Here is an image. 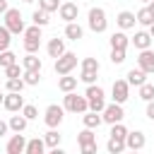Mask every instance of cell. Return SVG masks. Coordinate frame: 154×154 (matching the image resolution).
<instances>
[{
	"instance_id": "cell-37",
	"label": "cell",
	"mask_w": 154,
	"mask_h": 154,
	"mask_svg": "<svg viewBox=\"0 0 154 154\" xmlns=\"http://www.w3.org/2000/svg\"><path fill=\"white\" fill-rule=\"evenodd\" d=\"M22 72H24V67H22L19 63H12V65L5 67V77H7V79H10V77H22Z\"/></svg>"
},
{
	"instance_id": "cell-24",
	"label": "cell",
	"mask_w": 154,
	"mask_h": 154,
	"mask_svg": "<svg viewBox=\"0 0 154 154\" xmlns=\"http://www.w3.org/2000/svg\"><path fill=\"white\" fill-rule=\"evenodd\" d=\"M26 123H29V120H26L22 113H19V116H12V118L7 120L10 130H14V132H24V130H26Z\"/></svg>"
},
{
	"instance_id": "cell-51",
	"label": "cell",
	"mask_w": 154,
	"mask_h": 154,
	"mask_svg": "<svg viewBox=\"0 0 154 154\" xmlns=\"http://www.w3.org/2000/svg\"><path fill=\"white\" fill-rule=\"evenodd\" d=\"M142 2H149V0H142Z\"/></svg>"
},
{
	"instance_id": "cell-39",
	"label": "cell",
	"mask_w": 154,
	"mask_h": 154,
	"mask_svg": "<svg viewBox=\"0 0 154 154\" xmlns=\"http://www.w3.org/2000/svg\"><path fill=\"white\" fill-rule=\"evenodd\" d=\"M22 116H24L26 120H34V118H38V111H36L34 103H24V106H22Z\"/></svg>"
},
{
	"instance_id": "cell-1",
	"label": "cell",
	"mask_w": 154,
	"mask_h": 154,
	"mask_svg": "<svg viewBox=\"0 0 154 154\" xmlns=\"http://www.w3.org/2000/svg\"><path fill=\"white\" fill-rule=\"evenodd\" d=\"M84 96H87V101H89V111H96V113H101L103 108H106V94H103V89L99 87V84H87V91H84Z\"/></svg>"
},
{
	"instance_id": "cell-42",
	"label": "cell",
	"mask_w": 154,
	"mask_h": 154,
	"mask_svg": "<svg viewBox=\"0 0 154 154\" xmlns=\"http://www.w3.org/2000/svg\"><path fill=\"white\" fill-rule=\"evenodd\" d=\"M96 75H99V72H91V70H82L77 79H82L84 84H94V82H96Z\"/></svg>"
},
{
	"instance_id": "cell-6",
	"label": "cell",
	"mask_w": 154,
	"mask_h": 154,
	"mask_svg": "<svg viewBox=\"0 0 154 154\" xmlns=\"http://www.w3.org/2000/svg\"><path fill=\"white\" fill-rule=\"evenodd\" d=\"M75 67H77V55L70 53V51H65L60 58H55V65H53L55 75H67V72H72Z\"/></svg>"
},
{
	"instance_id": "cell-15",
	"label": "cell",
	"mask_w": 154,
	"mask_h": 154,
	"mask_svg": "<svg viewBox=\"0 0 154 154\" xmlns=\"http://www.w3.org/2000/svg\"><path fill=\"white\" fill-rule=\"evenodd\" d=\"M135 12H128V10H123V12H118V17H116V24L125 31V29H132L135 26Z\"/></svg>"
},
{
	"instance_id": "cell-20",
	"label": "cell",
	"mask_w": 154,
	"mask_h": 154,
	"mask_svg": "<svg viewBox=\"0 0 154 154\" xmlns=\"http://www.w3.org/2000/svg\"><path fill=\"white\" fill-rule=\"evenodd\" d=\"M22 67H24V70H38V72H41L43 63H41V58H38L36 53H26V55L22 58Z\"/></svg>"
},
{
	"instance_id": "cell-2",
	"label": "cell",
	"mask_w": 154,
	"mask_h": 154,
	"mask_svg": "<svg viewBox=\"0 0 154 154\" xmlns=\"http://www.w3.org/2000/svg\"><path fill=\"white\" fill-rule=\"evenodd\" d=\"M63 108L70 111V113H84V111H89V101H87V96H79L75 91H65Z\"/></svg>"
},
{
	"instance_id": "cell-46",
	"label": "cell",
	"mask_w": 154,
	"mask_h": 154,
	"mask_svg": "<svg viewBox=\"0 0 154 154\" xmlns=\"http://www.w3.org/2000/svg\"><path fill=\"white\" fill-rule=\"evenodd\" d=\"M10 5H7V0H0V14H5V10H7Z\"/></svg>"
},
{
	"instance_id": "cell-27",
	"label": "cell",
	"mask_w": 154,
	"mask_h": 154,
	"mask_svg": "<svg viewBox=\"0 0 154 154\" xmlns=\"http://www.w3.org/2000/svg\"><path fill=\"white\" fill-rule=\"evenodd\" d=\"M43 142H46V147H60V132L55 130V128H51L46 135H43Z\"/></svg>"
},
{
	"instance_id": "cell-47",
	"label": "cell",
	"mask_w": 154,
	"mask_h": 154,
	"mask_svg": "<svg viewBox=\"0 0 154 154\" xmlns=\"http://www.w3.org/2000/svg\"><path fill=\"white\" fill-rule=\"evenodd\" d=\"M147 10H149V12H152V17H154V0H149V2H147Z\"/></svg>"
},
{
	"instance_id": "cell-13",
	"label": "cell",
	"mask_w": 154,
	"mask_h": 154,
	"mask_svg": "<svg viewBox=\"0 0 154 154\" xmlns=\"http://www.w3.org/2000/svg\"><path fill=\"white\" fill-rule=\"evenodd\" d=\"M137 67L144 70L147 75H154V51H149V48L140 51V55H137Z\"/></svg>"
},
{
	"instance_id": "cell-7",
	"label": "cell",
	"mask_w": 154,
	"mask_h": 154,
	"mask_svg": "<svg viewBox=\"0 0 154 154\" xmlns=\"http://www.w3.org/2000/svg\"><path fill=\"white\" fill-rule=\"evenodd\" d=\"M101 118H103V123H108V125H113V123H120L123 118H125V111H123V103H106V108L101 111Z\"/></svg>"
},
{
	"instance_id": "cell-11",
	"label": "cell",
	"mask_w": 154,
	"mask_h": 154,
	"mask_svg": "<svg viewBox=\"0 0 154 154\" xmlns=\"http://www.w3.org/2000/svg\"><path fill=\"white\" fill-rule=\"evenodd\" d=\"M144 144H147V137H144V132L135 130V132H128V135H125V149L140 152V149H144Z\"/></svg>"
},
{
	"instance_id": "cell-43",
	"label": "cell",
	"mask_w": 154,
	"mask_h": 154,
	"mask_svg": "<svg viewBox=\"0 0 154 154\" xmlns=\"http://www.w3.org/2000/svg\"><path fill=\"white\" fill-rule=\"evenodd\" d=\"M79 149H82V154H94L99 149V144L96 142H89V144H79Z\"/></svg>"
},
{
	"instance_id": "cell-36",
	"label": "cell",
	"mask_w": 154,
	"mask_h": 154,
	"mask_svg": "<svg viewBox=\"0 0 154 154\" xmlns=\"http://www.w3.org/2000/svg\"><path fill=\"white\" fill-rule=\"evenodd\" d=\"M111 63L113 65H123L125 63V48H111Z\"/></svg>"
},
{
	"instance_id": "cell-49",
	"label": "cell",
	"mask_w": 154,
	"mask_h": 154,
	"mask_svg": "<svg viewBox=\"0 0 154 154\" xmlns=\"http://www.w3.org/2000/svg\"><path fill=\"white\" fill-rule=\"evenodd\" d=\"M2 99H5V94H2V91H0V103H2Z\"/></svg>"
},
{
	"instance_id": "cell-12",
	"label": "cell",
	"mask_w": 154,
	"mask_h": 154,
	"mask_svg": "<svg viewBox=\"0 0 154 154\" xmlns=\"http://www.w3.org/2000/svg\"><path fill=\"white\" fill-rule=\"evenodd\" d=\"M58 14H60V19L67 24V22H77V14H79V7H77V2H60V7H58Z\"/></svg>"
},
{
	"instance_id": "cell-33",
	"label": "cell",
	"mask_w": 154,
	"mask_h": 154,
	"mask_svg": "<svg viewBox=\"0 0 154 154\" xmlns=\"http://www.w3.org/2000/svg\"><path fill=\"white\" fill-rule=\"evenodd\" d=\"M125 135H128V128L123 125V120L111 125V137H116V140H125Z\"/></svg>"
},
{
	"instance_id": "cell-21",
	"label": "cell",
	"mask_w": 154,
	"mask_h": 154,
	"mask_svg": "<svg viewBox=\"0 0 154 154\" xmlns=\"http://www.w3.org/2000/svg\"><path fill=\"white\" fill-rule=\"evenodd\" d=\"M130 41H132V43H135V48H140V51H144V48H149V46H152V36H149V31H137Z\"/></svg>"
},
{
	"instance_id": "cell-4",
	"label": "cell",
	"mask_w": 154,
	"mask_h": 154,
	"mask_svg": "<svg viewBox=\"0 0 154 154\" xmlns=\"http://www.w3.org/2000/svg\"><path fill=\"white\" fill-rule=\"evenodd\" d=\"M2 17H5L2 22H5V26L10 29V34H24V29H26V26H24V19H22V12H19L17 7H7Z\"/></svg>"
},
{
	"instance_id": "cell-22",
	"label": "cell",
	"mask_w": 154,
	"mask_h": 154,
	"mask_svg": "<svg viewBox=\"0 0 154 154\" xmlns=\"http://www.w3.org/2000/svg\"><path fill=\"white\" fill-rule=\"evenodd\" d=\"M58 89H60L63 94H65V91H75V89H77V77H70V72H67V75H60Z\"/></svg>"
},
{
	"instance_id": "cell-8",
	"label": "cell",
	"mask_w": 154,
	"mask_h": 154,
	"mask_svg": "<svg viewBox=\"0 0 154 154\" xmlns=\"http://www.w3.org/2000/svg\"><path fill=\"white\" fill-rule=\"evenodd\" d=\"M63 113H65L63 106H58V103H48L46 111H43V123H46L48 128H58V125L63 123Z\"/></svg>"
},
{
	"instance_id": "cell-18",
	"label": "cell",
	"mask_w": 154,
	"mask_h": 154,
	"mask_svg": "<svg viewBox=\"0 0 154 154\" xmlns=\"http://www.w3.org/2000/svg\"><path fill=\"white\" fill-rule=\"evenodd\" d=\"M82 123H84V128H91V130H96V128L103 123V118H101V113H96V111H84V116H82Z\"/></svg>"
},
{
	"instance_id": "cell-34",
	"label": "cell",
	"mask_w": 154,
	"mask_h": 154,
	"mask_svg": "<svg viewBox=\"0 0 154 154\" xmlns=\"http://www.w3.org/2000/svg\"><path fill=\"white\" fill-rule=\"evenodd\" d=\"M77 142H79V144H89V142H96V135H94V130H91V128H84V130L77 135Z\"/></svg>"
},
{
	"instance_id": "cell-14",
	"label": "cell",
	"mask_w": 154,
	"mask_h": 154,
	"mask_svg": "<svg viewBox=\"0 0 154 154\" xmlns=\"http://www.w3.org/2000/svg\"><path fill=\"white\" fill-rule=\"evenodd\" d=\"M24 147H26V140H24V135L22 132H17V135H12L10 140H7V154H22L24 152Z\"/></svg>"
},
{
	"instance_id": "cell-16",
	"label": "cell",
	"mask_w": 154,
	"mask_h": 154,
	"mask_svg": "<svg viewBox=\"0 0 154 154\" xmlns=\"http://www.w3.org/2000/svg\"><path fill=\"white\" fill-rule=\"evenodd\" d=\"M125 79H128V84H130V87H140V84H144V82H147V72H144V70H140V67H132V70L125 75Z\"/></svg>"
},
{
	"instance_id": "cell-32",
	"label": "cell",
	"mask_w": 154,
	"mask_h": 154,
	"mask_svg": "<svg viewBox=\"0 0 154 154\" xmlns=\"http://www.w3.org/2000/svg\"><path fill=\"white\" fill-rule=\"evenodd\" d=\"M10 41H12V34L5 24H0V51H7L10 48Z\"/></svg>"
},
{
	"instance_id": "cell-38",
	"label": "cell",
	"mask_w": 154,
	"mask_h": 154,
	"mask_svg": "<svg viewBox=\"0 0 154 154\" xmlns=\"http://www.w3.org/2000/svg\"><path fill=\"white\" fill-rule=\"evenodd\" d=\"M12 63H17V55L12 51H0V67H7Z\"/></svg>"
},
{
	"instance_id": "cell-9",
	"label": "cell",
	"mask_w": 154,
	"mask_h": 154,
	"mask_svg": "<svg viewBox=\"0 0 154 154\" xmlns=\"http://www.w3.org/2000/svg\"><path fill=\"white\" fill-rule=\"evenodd\" d=\"M111 94H113L116 103H125L130 99V84H128V79H116L113 87H111Z\"/></svg>"
},
{
	"instance_id": "cell-19",
	"label": "cell",
	"mask_w": 154,
	"mask_h": 154,
	"mask_svg": "<svg viewBox=\"0 0 154 154\" xmlns=\"http://www.w3.org/2000/svg\"><path fill=\"white\" fill-rule=\"evenodd\" d=\"M84 36V29L77 24V22H67L65 24V38H70V41H79Z\"/></svg>"
},
{
	"instance_id": "cell-29",
	"label": "cell",
	"mask_w": 154,
	"mask_h": 154,
	"mask_svg": "<svg viewBox=\"0 0 154 154\" xmlns=\"http://www.w3.org/2000/svg\"><path fill=\"white\" fill-rule=\"evenodd\" d=\"M106 149H108L111 154H120V152L125 149V140H116V137H108V142H106Z\"/></svg>"
},
{
	"instance_id": "cell-25",
	"label": "cell",
	"mask_w": 154,
	"mask_h": 154,
	"mask_svg": "<svg viewBox=\"0 0 154 154\" xmlns=\"http://www.w3.org/2000/svg\"><path fill=\"white\" fill-rule=\"evenodd\" d=\"M111 48H128V43H130V38L123 34V31H116V34H111Z\"/></svg>"
},
{
	"instance_id": "cell-3",
	"label": "cell",
	"mask_w": 154,
	"mask_h": 154,
	"mask_svg": "<svg viewBox=\"0 0 154 154\" xmlns=\"http://www.w3.org/2000/svg\"><path fill=\"white\" fill-rule=\"evenodd\" d=\"M87 22H89V29H91L94 34H103L106 26H108L106 10H103V7H91L89 14H87Z\"/></svg>"
},
{
	"instance_id": "cell-40",
	"label": "cell",
	"mask_w": 154,
	"mask_h": 154,
	"mask_svg": "<svg viewBox=\"0 0 154 154\" xmlns=\"http://www.w3.org/2000/svg\"><path fill=\"white\" fill-rule=\"evenodd\" d=\"M38 7H41V10H46V12L51 14V12H58L60 2H58V0H38Z\"/></svg>"
},
{
	"instance_id": "cell-31",
	"label": "cell",
	"mask_w": 154,
	"mask_h": 154,
	"mask_svg": "<svg viewBox=\"0 0 154 154\" xmlns=\"http://www.w3.org/2000/svg\"><path fill=\"white\" fill-rule=\"evenodd\" d=\"M135 19H137V24H142V26H149V24L154 22V17H152V12H149L147 7H142V10L135 14Z\"/></svg>"
},
{
	"instance_id": "cell-10",
	"label": "cell",
	"mask_w": 154,
	"mask_h": 154,
	"mask_svg": "<svg viewBox=\"0 0 154 154\" xmlns=\"http://www.w3.org/2000/svg\"><path fill=\"white\" fill-rule=\"evenodd\" d=\"M2 106H5L10 113H19L22 106H24V96H22V91H7L5 99H2Z\"/></svg>"
},
{
	"instance_id": "cell-28",
	"label": "cell",
	"mask_w": 154,
	"mask_h": 154,
	"mask_svg": "<svg viewBox=\"0 0 154 154\" xmlns=\"http://www.w3.org/2000/svg\"><path fill=\"white\" fill-rule=\"evenodd\" d=\"M31 22H34V24H38V26H46L51 19H48V12L38 7V10H34V12H31Z\"/></svg>"
},
{
	"instance_id": "cell-5",
	"label": "cell",
	"mask_w": 154,
	"mask_h": 154,
	"mask_svg": "<svg viewBox=\"0 0 154 154\" xmlns=\"http://www.w3.org/2000/svg\"><path fill=\"white\" fill-rule=\"evenodd\" d=\"M41 26L38 24H34V26H26L24 29V51L26 53H36L38 51V46H41Z\"/></svg>"
},
{
	"instance_id": "cell-30",
	"label": "cell",
	"mask_w": 154,
	"mask_h": 154,
	"mask_svg": "<svg viewBox=\"0 0 154 154\" xmlns=\"http://www.w3.org/2000/svg\"><path fill=\"white\" fill-rule=\"evenodd\" d=\"M137 89H140V99H142V101H152V99H154V84H152V82H144V84H140Z\"/></svg>"
},
{
	"instance_id": "cell-48",
	"label": "cell",
	"mask_w": 154,
	"mask_h": 154,
	"mask_svg": "<svg viewBox=\"0 0 154 154\" xmlns=\"http://www.w3.org/2000/svg\"><path fill=\"white\" fill-rule=\"evenodd\" d=\"M149 36H152V38H154V22H152V24H149Z\"/></svg>"
},
{
	"instance_id": "cell-26",
	"label": "cell",
	"mask_w": 154,
	"mask_h": 154,
	"mask_svg": "<svg viewBox=\"0 0 154 154\" xmlns=\"http://www.w3.org/2000/svg\"><path fill=\"white\" fill-rule=\"evenodd\" d=\"M22 79H24L26 87H36V84L41 82V72H38V70H24V72H22Z\"/></svg>"
},
{
	"instance_id": "cell-44",
	"label": "cell",
	"mask_w": 154,
	"mask_h": 154,
	"mask_svg": "<svg viewBox=\"0 0 154 154\" xmlns=\"http://www.w3.org/2000/svg\"><path fill=\"white\" fill-rule=\"evenodd\" d=\"M147 118H149V120H154V99H152V101H147Z\"/></svg>"
},
{
	"instance_id": "cell-50",
	"label": "cell",
	"mask_w": 154,
	"mask_h": 154,
	"mask_svg": "<svg viewBox=\"0 0 154 154\" xmlns=\"http://www.w3.org/2000/svg\"><path fill=\"white\" fill-rule=\"evenodd\" d=\"M22 2H36V0H22Z\"/></svg>"
},
{
	"instance_id": "cell-35",
	"label": "cell",
	"mask_w": 154,
	"mask_h": 154,
	"mask_svg": "<svg viewBox=\"0 0 154 154\" xmlns=\"http://www.w3.org/2000/svg\"><path fill=\"white\" fill-rule=\"evenodd\" d=\"M5 87H7V91H22L26 84H24V79H22V77H10Z\"/></svg>"
},
{
	"instance_id": "cell-41",
	"label": "cell",
	"mask_w": 154,
	"mask_h": 154,
	"mask_svg": "<svg viewBox=\"0 0 154 154\" xmlns=\"http://www.w3.org/2000/svg\"><path fill=\"white\" fill-rule=\"evenodd\" d=\"M82 70L99 72V70H101V65H99V60H96V58H84V60H82Z\"/></svg>"
},
{
	"instance_id": "cell-17",
	"label": "cell",
	"mask_w": 154,
	"mask_h": 154,
	"mask_svg": "<svg viewBox=\"0 0 154 154\" xmlns=\"http://www.w3.org/2000/svg\"><path fill=\"white\" fill-rule=\"evenodd\" d=\"M46 51H48V55H51V58H60V55L65 53V41L55 36V38H51V41H48Z\"/></svg>"
},
{
	"instance_id": "cell-23",
	"label": "cell",
	"mask_w": 154,
	"mask_h": 154,
	"mask_svg": "<svg viewBox=\"0 0 154 154\" xmlns=\"http://www.w3.org/2000/svg\"><path fill=\"white\" fill-rule=\"evenodd\" d=\"M43 149H46L43 137H34V140H29V142H26V147H24V152H26V154H43Z\"/></svg>"
},
{
	"instance_id": "cell-45",
	"label": "cell",
	"mask_w": 154,
	"mask_h": 154,
	"mask_svg": "<svg viewBox=\"0 0 154 154\" xmlns=\"http://www.w3.org/2000/svg\"><path fill=\"white\" fill-rule=\"evenodd\" d=\"M7 130H10V125H7L5 120H0V137H5V135H7Z\"/></svg>"
}]
</instances>
